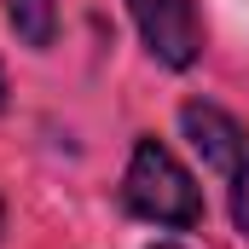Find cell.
<instances>
[{
	"label": "cell",
	"instance_id": "8992f818",
	"mask_svg": "<svg viewBox=\"0 0 249 249\" xmlns=\"http://www.w3.org/2000/svg\"><path fill=\"white\" fill-rule=\"evenodd\" d=\"M145 249H191V244H180V238H157V244H145Z\"/></svg>",
	"mask_w": 249,
	"mask_h": 249
},
{
	"label": "cell",
	"instance_id": "6da1fadb",
	"mask_svg": "<svg viewBox=\"0 0 249 249\" xmlns=\"http://www.w3.org/2000/svg\"><path fill=\"white\" fill-rule=\"evenodd\" d=\"M122 209L133 220L157 226V232H197L209 203H203V186L180 162V151L157 133H139L133 151H127V168H122Z\"/></svg>",
	"mask_w": 249,
	"mask_h": 249
},
{
	"label": "cell",
	"instance_id": "277c9868",
	"mask_svg": "<svg viewBox=\"0 0 249 249\" xmlns=\"http://www.w3.org/2000/svg\"><path fill=\"white\" fill-rule=\"evenodd\" d=\"M6 6V29L18 35V47L29 53H53L58 47V0H0Z\"/></svg>",
	"mask_w": 249,
	"mask_h": 249
},
{
	"label": "cell",
	"instance_id": "5b68a950",
	"mask_svg": "<svg viewBox=\"0 0 249 249\" xmlns=\"http://www.w3.org/2000/svg\"><path fill=\"white\" fill-rule=\"evenodd\" d=\"M226 214H232V232L249 244V151H244V162L226 174Z\"/></svg>",
	"mask_w": 249,
	"mask_h": 249
},
{
	"label": "cell",
	"instance_id": "52a82bcc",
	"mask_svg": "<svg viewBox=\"0 0 249 249\" xmlns=\"http://www.w3.org/2000/svg\"><path fill=\"white\" fill-rule=\"evenodd\" d=\"M12 105V87H6V64H0V110Z\"/></svg>",
	"mask_w": 249,
	"mask_h": 249
},
{
	"label": "cell",
	"instance_id": "3957f363",
	"mask_svg": "<svg viewBox=\"0 0 249 249\" xmlns=\"http://www.w3.org/2000/svg\"><path fill=\"white\" fill-rule=\"evenodd\" d=\"M174 122H180V139L197 151V162H203V168H214L220 180L244 162L249 127L238 122L226 105H214V99H186V105L174 110Z\"/></svg>",
	"mask_w": 249,
	"mask_h": 249
},
{
	"label": "cell",
	"instance_id": "7a4b0ae2",
	"mask_svg": "<svg viewBox=\"0 0 249 249\" xmlns=\"http://www.w3.org/2000/svg\"><path fill=\"white\" fill-rule=\"evenodd\" d=\"M127 23H133V35H139V47L151 53V64H162V70H174V75H186L203 64V12H197V0H122Z\"/></svg>",
	"mask_w": 249,
	"mask_h": 249
},
{
	"label": "cell",
	"instance_id": "ba28073f",
	"mask_svg": "<svg viewBox=\"0 0 249 249\" xmlns=\"http://www.w3.org/2000/svg\"><path fill=\"white\" fill-rule=\"evenodd\" d=\"M6 220H12V214H6V191H0V244H6Z\"/></svg>",
	"mask_w": 249,
	"mask_h": 249
}]
</instances>
